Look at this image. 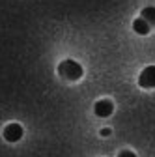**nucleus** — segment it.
Wrapping results in <instances>:
<instances>
[{
  "instance_id": "f257e3e1",
  "label": "nucleus",
  "mask_w": 155,
  "mask_h": 157,
  "mask_svg": "<svg viewBox=\"0 0 155 157\" xmlns=\"http://www.w3.org/2000/svg\"><path fill=\"white\" fill-rule=\"evenodd\" d=\"M58 73H60V77L67 78V81H79L82 77V66L79 62L71 60V58H67V60L58 64Z\"/></svg>"
},
{
  "instance_id": "f03ea898",
  "label": "nucleus",
  "mask_w": 155,
  "mask_h": 157,
  "mask_svg": "<svg viewBox=\"0 0 155 157\" xmlns=\"http://www.w3.org/2000/svg\"><path fill=\"white\" fill-rule=\"evenodd\" d=\"M138 84H140V88H146V90L155 88V66H148V67L140 73Z\"/></svg>"
},
{
  "instance_id": "7ed1b4c3",
  "label": "nucleus",
  "mask_w": 155,
  "mask_h": 157,
  "mask_svg": "<svg viewBox=\"0 0 155 157\" xmlns=\"http://www.w3.org/2000/svg\"><path fill=\"white\" fill-rule=\"evenodd\" d=\"M21 136H23V127L19 124H9L4 127V139L8 142H17L21 140Z\"/></svg>"
},
{
  "instance_id": "20e7f679",
  "label": "nucleus",
  "mask_w": 155,
  "mask_h": 157,
  "mask_svg": "<svg viewBox=\"0 0 155 157\" xmlns=\"http://www.w3.org/2000/svg\"><path fill=\"white\" fill-rule=\"evenodd\" d=\"M112 110H114V105H112V101H108V99H101V101L95 103V107H93L95 116H99V118H107V116H110Z\"/></svg>"
},
{
  "instance_id": "39448f33",
  "label": "nucleus",
  "mask_w": 155,
  "mask_h": 157,
  "mask_svg": "<svg viewBox=\"0 0 155 157\" xmlns=\"http://www.w3.org/2000/svg\"><path fill=\"white\" fill-rule=\"evenodd\" d=\"M133 28H134V32H137V34H140V36H146V34H149V25L144 21V19H134Z\"/></svg>"
},
{
  "instance_id": "423d86ee",
  "label": "nucleus",
  "mask_w": 155,
  "mask_h": 157,
  "mask_svg": "<svg viewBox=\"0 0 155 157\" xmlns=\"http://www.w3.org/2000/svg\"><path fill=\"white\" fill-rule=\"evenodd\" d=\"M140 19H144L149 26L155 25V8H144L142 13H140Z\"/></svg>"
},
{
  "instance_id": "0eeeda50",
  "label": "nucleus",
  "mask_w": 155,
  "mask_h": 157,
  "mask_svg": "<svg viewBox=\"0 0 155 157\" xmlns=\"http://www.w3.org/2000/svg\"><path fill=\"white\" fill-rule=\"evenodd\" d=\"M118 157H137V155H134L131 150H123V151H120V153H118Z\"/></svg>"
},
{
  "instance_id": "6e6552de",
  "label": "nucleus",
  "mask_w": 155,
  "mask_h": 157,
  "mask_svg": "<svg viewBox=\"0 0 155 157\" xmlns=\"http://www.w3.org/2000/svg\"><path fill=\"white\" fill-rule=\"evenodd\" d=\"M110 133H112V131H110L108 127H105V129H101V136H108Z\"/></svg>"
}]
</instances>
